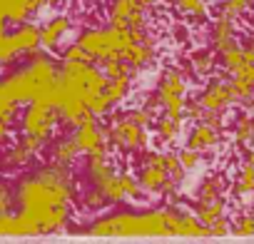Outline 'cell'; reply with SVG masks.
Instances as JSON below:
<instances>
[{
  "label": "cell",
  "instance_id": "6da1fadb",
  "mask_svg": "<svg viewBox=\"0 0 254 244\" xmlns=\"http://www.w3.org/2000/svg\"><path fill=\"white\" fill-rule=\"evenodd\" d=\"M18 234L60 232L70 224L75 202L72 167L48 162L18 184Z\"/></svg>",
  "mask_w": 254,
  "mask_h": 244
},
{
  "label": "cell",
  "instance_id": "7a4b0ae2",
  "mask_svg": "<svg viewBox=\"0 0 254 244\" xmlns=\"http://www.w3.org/2000/svg\"><path fill=\"white\" fill-rule=\"evenodd\" d=\"M107 140L112 152H145L150 147V130L145 125H137L125 112H110L107 115Z\"/></svg>",
  "mask_w": 254,
  "mask_h": 244
},
{
  "label": "cell",
  "instance_id": "3957f363",
  "mask_svg": "<svg viewBox=\"0 0 254 244\" xmlns=\"http://www.w3.org/2000/svg\"><path fill=\"white\" fill-rule=\"evenodd\" d=\"M187 100V80L177 67H167L160 80H157V90L150 95V100L145 102V107L150 112H155V107H160L165 115L172 117H182V107ZM185 120V117H182Z\"/></svg>",
  "mask_w": 254,
  "mask_h": 244
},
{
  "label": "cell",
  "instance_id": "277c9868",
  "mask_svg": "<svg viewBox=\"0 0 254 244\" xmlns=\"http://www.w3.org/2000/svg\"><path fill=\"white\" fill-rule=\"evenodd\" d=\"M58 127H60V115L53 102H43V100L28 102V110L23 115V135L50 142Z\"/></svg>",
  "mask_w": 254,
  "mask_h": 244
},
{
  "label": "cell",
  "instance_id": "5b68a950",
  "mask_svg": "<svg viewBox=\"0 0 254 244\" xmlns=\"http://www.w3.org/2000/svg\"><path fill=\"white\" fill-rule=\"evenodd\" d=\"M137 182H140V187L147 194H170L172 197L180 189V184L172 182V177L167 175V170L157 162L155 152H150V150H145V165L137 172Z\"/></svg>",
  "mask_w": 254,
  "mask_h": 244
},
{
  "label": "cell",
  "instance_id": "8992f818",
  "mask_svg": "<svg viewBox=\"0 0 254 244\" xmlns=\"http://www.w3.org/2000/svg\"><path fill=\"white\" fill-rule=\"evenodd\" d=\"M72 140L80 150V155H92V152H112L110 140H107V125L95 117L90 122H82V125L75 127Z\"/></svg>",
  "mask_w": 254,
  "mask_h": 244
},
{
  "label": "cell",
  "instance_id": "52a82bcc",
  "mask_svg": "<svg viewBox=\"0 0 254 244\" xmlns=\"http://www.w3.org/2000/svg\"><path fill=\"white\" fill-rule=\"evenodd\" d=\"M197 102L204 107V110H217V112H227L237 97L229 87V80H214V77H207V85L204 90L197 95Z\"/></svg>",
  "mask_w": 254,
  "mask_h": 244
},
{
  "label": "cell",
  "instance_id": "ba28073f",
  "mask_svg": "<svg viewBox=\"0 0 254 244\" xmlns=\"http://www.w3.org/2000/svg\"><path fill=\"white\" fill-rule=\"evenodd\" d=\"M3 87H5V92H8L18 105H28V102H33V100L38 97V85L33 82V77L28 75L25 67L10 72V75L3 80Z\"/></svg>",
  "mask_w": 254,
  "mask_h": 244
},
{
  "label": "cell",
  "instance_id": "9c48e42d",
  "mask_svg": "<svg viewBox=\"0 0 254 244\" xmlns=\"http://www.w3.org/2000/svg\"><path fill=\"white\" fill-rule=\"evenodd\" d=\"M122 60L130 65L132 70H145L157 60V38H147V40H137L122 53Z\"/></svg>",
  "mask_w": 254,
  "mask_h": 244
},
{
  "label": "cell",
  "instance_id": "30bf717a",
  "mask_svg": "<svg viewBox=\"0 0 254 244\" xmlns=\"http://www.w3.org/2000/svg\"><path fill=\"white\" fill-rule=\"evenodd\" d=\"M237 23H239V20L227 18V15H217V18H214V23H212V28H209V40H212L217 55L224 53V50L232 48V45H239V40H237Z\"/></svg>",
  "mask_w": 254,
  "mask_h": 244
},
{
  "label": "cell",
  "instance_id": "8fae6325",
  "mask_svg": "<svg viewBox=\"0 0 254 244\" xmlns=\"http://www.w3.org/2000/svg\"><path fill=\"white\" fill-rule=\"evenodd\" d=\"M70 28H72V18H70V15H53L48 23H43V25L38 28L40 48L48 50V53H53V50L60 45L63 35H65Z\"/></svg>",
  "mask_w": 254,
  "mask_h": 244
},
{
  "label": "cell",
  "instance_id": "7c38bea8",
  "mask_svg": "<svg viewBox=\"0 0 254 244\" xmlns=\"http://www.w3.org/2000/svg\"><path fill=\"white\" fill-rule=\"evenodd\" d=\"M10 40V48L15 50V58H28L30 53H35L40 48V35H38V28L30 25V23H20V28L15 33L8 35Z\"/></svg>",
  "mask_w": 254,
  "mask_h": 244
},
{
  "label": "cell",
  "instance_id": "4fadbf2b",
  "mask_svg": "<svg viewBox=\"0 0 254 244\" xmlns=\"http://www.w3.org/2000/svg\"><path fill=\"white\" fill-rule=\"evenodd\" d=\"M219 130L209 127L207 122H194V125L190 127V135H187V147L197 150V152H209L219 145Z\"/></svg>",
  "mask_w": 254,
  "mask_h": 244
},
{
  "label": "cell",
  "instance_id": "5bb4252c",
  "mask_svg": "<svg viewBox=\"0 0 254 244\" xmlns=\"http://www.w3.org/2000/svg\"><path fill=\"white\" fill-rule=\"evenodd\" d=\"M229 87H232L237 102L249 105L252 90H254V62H244L239 70H234V72L229 75Z\"/></svg>",
  "mask_w": 254,
  "mask_h": 244
},
{
  "label": "cell",
  "instance_id": "9a60e30c",
  "mask_svg": "<svg viewBox=\"0 0 254 244\" xmlns=\"http://www.w3.org/2000/svg\"><path fill=\"white\" fill-rule=\"evenodd\" d=\"M18 102L5 92L3 82H0V147H5L10 142V135H13V120L18 115Z\"/></svg>",
  "mask_w": 254,
  "mask_h": 244
},
{
  "label": "cell",
  "instance_id": "2e32d148",
  "mask_svg": "<svg viewBox=\"0 0 254 244\" xmlns=\"http://www.w3.org/2000/svg\"><path fill=\"white\" fill-rule=\"evenodd\" d=\"M252 189H254V167H252V160H244L239 165V172L234 177V202L242 204V209H249V199H252Z\"/></svg>",
  "mask_w": 254,
  "mask_h": 244
},
{
  "label": "cell",
  "instance_id": "e0dca14e",
  "mask_svg": "<svg viewBox=\"0 0 254 244\" xmlns=\"http://www.w3.org/2000/svg\"><path fill=\"white\" fill-rule=\"evenodd\" d=\"M227 204H229V202H227V194H224V197H214V199H197L192 212H194V217L207 227V224L214 222L217 217H224V214H227V209H229Z\"/></svg>",
  "mask_w": 254,
  "mask_h": 244
},
{
  "label": "cell",
  "instance_id": "ac0fdd59",
  "mask_svg": "<svg viewBox=\"0 0 254 244\" xmlns=\"http://www.w3.org/2000/svg\"><path fill=\"white\" fill-rule=\"evenodd\" d=\"M77 157H80V150H77V145H75L72 135H65V137L55 140V142H53V147H50V162H55V165L72 167Z\"/></svg>",
  "mask_w": 254,
  "mask_h": 244
},
{
  "label": "cell",
  "instance_id": "d6986e66",
  "mask_svg": "<svg viewBox=\"0 0 254 244\" xmlns=\"http://www.w3.org/2000/svg\"><path fill=\"white\" fill-rule=\"evenodd\" d=\"M152 122H155V135H157V140L160 142H175L177 140V135H180V130H182V125H185V120L182 117H172V115H160V117H152Z\"/></svg>",
  "mask_w": 254,
  "mask_h": 244
},
{
  "label": "cell",
  "instance_id": "ffe728a7",
  "mask_svg": "<svg viewBox=\"0 0 254 244\" xmlns=\"http://www.w3.org/2000/svg\"><path fill=\"white\" fill-rule=\"evenodd\" d=\"M33 160H35V155H33L20 140L13 142V145H8L5 152H3V167H5V170H23V167H28Z\"/></svg>",
  "mask_w": 254,
  "mask_h": 244
},
{
  "label": "cell",
  "instance_id": "44dd1931",
  "mask_svg": "<svg viewBox=\"0 0 254 244\" xmlns=\"http://www.w3.org/2000/svg\"><path fill=\"white\" fill-rule=\"evenodd\" d=\"M217 67V53L212 50H197L190 55V72L192 77H209Z\"/></svg>",
  "mask_w": 254,
  "mask_h": 244
},
{
  "label": "cell",
  "instance_id": "7402d4cb",
  "mask_svg": "<svg viewBox=\"0 0 254 244\" xmlns=\"http://www.w3.org/2000/svg\"><path fill=\"white\" fill-rule=\"evenodd\" d=\"M175 8L185 13L194 25H202L209 18V0H172Z\"/></svg>",
  "mask_w": 254,
  "mask_h": 244
},
{
  "label": "cell",
  "instance_id": "603a6c76",
  "mask_svg": "<svg viewBox=\"0 0 254 244\" xmlns=\"http://www.w3.org/2000/svg\"><path fill=\"white\" fill-rule=\"evenodd\" d=\"M232 140H234L237 147H249V142H252V120H249L247 112L234 117V122H232Z\"/></svg>",
  "mask_w": 254,
  "mask_h": 244
},
{
  "label": "cell",
  "instance_id": "cb8c5ba5",
  "mask_svg": "<svg viewBox=\"0 0 254 244\" xmlns=\"http://www.w3.org/2000/svg\"><path fill=\"white\" fill-rule=\"evenodd\" d=\"M132 90V77H107V85H105V95L112 100V105L117 107L127 95Z\"/></svg>",
  "mask_w": 254,
  "mask_h": 244
},
{
  "label": "cell",
  "instance_id": "d4e9b609",
  "mask_svg": "<svg viewBox=\"0 0 254 244\" xmlns=\"http://www.w3.org/2000/svg\"><path fill=\"white\" fill-rule=\"evenodd\" d=\"M227 192V182L222 175H209L207 180H202L199 189H197V199H214V197H224Z\"/></svg>",
  "mask_w": 254,
  "mask_h": 244
},
{
  "label": "cell",
  "instance_id": "484cf974",
  "mask_svg": "<svg viewBox=\"0 0 254 244\" xmlns=\"http://www.w3.org/2000/svg\"><path fill=\"white\" fill-rule=\"evenodd\" d=\"M219 60H222V67L232 75L234 70H239L247 60H244V48L242 45H232V48H227L224 53H219Z\"/></svg>",
  "mask_w": 254,
  "mask_h": 244
},
{
  "label": "cell",
  "instance_id": "4316f807",
  "mask_svg": "<svg viewBox=\"0 0 254 244\" xmlns=\"http://www.w3.org/2000/svg\"><path fill=\"white\" fill-rule=\"evenodd\" d=\"M249 8H252V0H224L222 8H219V15L239 20V18H244L249 13Z\"/></svg>",
  "mask_w": 254,
  "mask_h": 244
},
{
  "label": "cell",
  "instance_id": "83f0119b",
  "mask_svg": "<svg viewBox=\"0 0 254 244\" xmlns=\"http://www.w3.org/2000/svg\"><path fill=\"white\" fill-rule=\"evenodd\" d=\"M102 72H105V77H132L135 75V70L127 65L125 60H105L102 62Z\"/></svg>",
  "mask_w": 254,
  "mask_h": 244
},
{
  "label": "cell",
  "instance_id": "f1b7e54d",
  "mask_svg": "<svg viewBox=\"0 0 254 244\" xmlns=\"http://www.w3.org/2000/svg\"><path fill=\"white\" fill-rule=\"evenodd\" d=\"M177 155V162H180V167L185 170V172H192V170H197L199 167V162H202V152H197V150H192V147H182L180 152H175Z\"/></svg>",
  "mask_w": 254,
  "mask_h": 244
},
{
  "label": "cell",
  "instance_id": "f546056e",
  "mask_svg": "<svg viewBox=\"0 0 254 244\" xmlns=\"http://www.w3.org/2000/svg\"><path fill=\"white\" fill-rule=\"evenodd\" d=\"M232 232L239 237H252L254 234V217L249 214V209H244L234 222H232Z\"/></svg>",
  "mask_w": 254,
  "mask_h": 244
},
{
  "label": "cell",
  "instance_id": "4dcf8cb0",
  "mask_svg": "<svg viewBox=\"0 0 254 244\" xmlns=\"http://www.w3.org/2000/svg\"><path fill=\"white\" fill-rule=\"evenodd\" d=\"M107 204V199L95 189V187H87L85 192H82V207L85 209H90V212H97V209H102Z\"/></svg>",
  "mask_w": 254,
  "mask_h": 244
},
{
  "label": "cell",
  "instance_id": "1f68e13d",
  "mask_svg": "<svg viewBox=\"0 0 254 244\" xmlns=\"http://www.w3.org/2000/svg\"><path fill=\"white\" fill-rule=\"evenodd\" d=\"M207 232H209V237L232 234V222L227 219V214H224V217H217L214 222H209V224H207Z\"/></svg>",
  "mask_w": 254,
  "mask_h": 244
},
{
  "label": "cell",
  "instance_id": "d6a6232c",
  "mask_svg": "<svg viewBox=\"0 0 254 244\" xmlns=\"http://www.w3.org/2000/svg\"><path fill=\"white\" fill-rule=\"evenodd\" d=\"M0 234H18V214L0 212Z\"/></svg>",
  "mask_w": 254,
  "mask_h": 244
},
{
  "label": "cell",
  "instance_id": "836d02e7",
  "mask_svg": "<svg viewBox=\"0 0 254 244\" xmlns=\"http://www.w3.org/2000/svg\"><path fill=\"white\" fill-rule=\"evenodd\" d=\"M15 60V50L10 48L8 33H0V65H10Z\"/></svg>",
  "mask_w": 254,
  "mask_h": 244
},
{
  "label": "cell",
  "instance_id": "e575fe53",
  "mask_svg": "<svg viewBox=\"0 0 254 244\" xmlns=\"http://www.w3.org/2000/svg\"><path fill=\"white\" fill-rule=\"evenodd\" d=\"M60 60H82V62H92V60H90V55H87L77 43H72L70 48H65V53H63V58H60Z\"/></svg>",
  "mask_w": 254,
  "mask_h": 244
},
{
  "label": "cell",
  "instance_id": "d590c367",
  "mask_svg": "<svg viewBox=\"0 0 254 244\" xmlns=\"http://www.w3.org/2000/svg\"><path fill=\"white\" fill-rule=\"evenodd\" d=\"M10 209V189L8 184L0 182V212H8Z\"/></svg>",
  "mask_w": 254,
  "mask_h": 244
},
{
  "label": "cell",
  "instance_id": "8d00e7d4",
  "mask_svg": "<svg viewBox=\"0 0 254 244\" xmlns=\"http://www.w3.org/2000/svg\"><path fill=\"white\" fill-rule=\"evenodd\" d=\"M5 25H8V20H5V3L0 0V33H5Z\"/></svg>",
  "mask_w": 254,
  "mask_h": 244
}]
</instances>
